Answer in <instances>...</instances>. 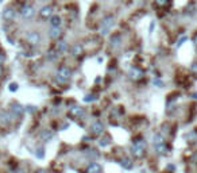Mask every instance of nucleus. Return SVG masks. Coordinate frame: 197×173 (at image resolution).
<instances>
[{
  "label": "nucleus",
  "instance_id": "obj_32",
  "mask_svg": "<svg viewBox=\"0 0 197 173\" xmlns=\"http://www.w3.org/2000/svg\"><path fill=\"white\" fill-rule=\"evenodd\" d=\"M154 26H155V20H153V22H151V24H150V32H153Z\"/></svg>",
  "mask_w": 197,
  "mask_h": 173
},
{
  "label": "nucleus",
  "instance_id": "obj_11",
  "mask_svg": "<svg viewBox=\"0 0 197 173\" xmlns=\"http://www.w3.org/2000/svg\"><path fill=\"white\" fill-rule=\"evenodd\" d=\"M109 43H111V47H112V49H118V47H120V45L123 43L122 35L120 34H113L109 38Z\"/></svg>",
  "mask_w": 197,
  "mask_h": 173
},
{
  "label": "nucleus",
  "instance_id": "obj_1",
  "mask_svg": "<svg viewBox=\"0 0 197 173\" xmlns=\"http://www.w3.org/2000/svg\"><path fill=\"white\" fill-rule=\"evenodd\" d=\"M146 141L143 138H136L135 141L132 142V149H131V153L134 157L136 158H142L146 153Z\"/></svg>",
  "mask_w": 197,
  "mask_h": 173
},
{
  "label": "nucleus",
  "instance_id": "obj_35",
  "mask_svg": "<svg viewBox=\"0 0 197 173\" xmlns=\"http://www.w3.org/2000/svg\"><path fill=\"white\" fill-rule=\"evenodd\" d=\"M38 173H46V172H45V171H38Z\"/></svg>",
  "mask_w": 197,
  "mask_h": 173
},
{
  "label": "nucleus",
  "instance_id": "obj_3",
  "mask_svg": "<svg viewBox=\"0 0 197 173\" xmlns=\"http://www.w3.org/2000/svg\"><path fill=\"white\" fill-rule=\"evenodd\" d=\"M72 77V71L68 68L66 65H61L57 69V73H55V80L59 84H66Z\"/></svg>",
  "mask_w": 197,
  "mask_h": 173
},
{
  "label": "nucleus",
  "instance_id": "obj_27",
  "mask_svg": "<svg viewBox=\"0 0 197 173\" xmlns=\"http://www.w3.org/2000/svg\"><path fill=\"white\" fill-rule=\"evenodd\" d=\"M185 41H188V38H186V37H184V38H181L180 41H178V45H177V47H181V46H182Z\"/></svg>",
  "mask_w": 197,
  "mask_h": 173
},
{
  "label": "nucleus",
  "instance_id": "obj_24",
  "mask_svg": "<svg viewBox=\"0 0 197 173\" xmlns=\"http://www.w3.org/2000/svg\"><path fill=\"white\" fill-rule=\"evenodd\" d=\"M95 100H96V96H95V95H87V96L84 97V102H85V103L95 102Z\"/></svg>",
  "mask_w": 197,
  "mask_h": 173
},
{
  "label": "nucleus",
  "instance_id": "obj_31",
  "mask_svg": "<svg viewBox=\"0 0 197 173\" xmlns=\"http://www.w3.org/2000/svg\"><path fill=\"white\" fill-rule=\"evenodd\" d=\"M107 145H108V141H107V139H104L103 142L100 141V146H103V148H104V146H107Z\"/></svg>",
  "mask_w": 197,
  "mask_h": 173
},
{
  "label": "nucleus",
  "instance_id": "obj_26",
  "mask_svg": "<svg viewBox=\"0 0 197 173\" xmlns=\"http://www.w3.org/2000/svg\"><path fill=\"white\" fill-rule=\"evenodd\" d=\"M154 85H157L158 88H162L163 87V81H161L159 79H154Z\"/></svg>",
  "mask_w": 197,
  "mask_h": 173
},
{
  "label": "nucleus",
  "instance_id": "obj_5",
  "mask_svg": "<svg viewBox=\"0 0 197 173\" xmlns=\"http://www.w3.org/2000/svg\"><path fill=\"white\" fill-rule=\"evenodd\" d=\"M38 14H39V18H41V19L49 20L50 16L54 15V7L51 6V4H46V6H43L42 8L39 10Z\"/></svg>",
  "mask_w": 197,
  "mask_h": 173
},
{
  "label": "nucleus",
  "instance_id": "obj_22",
  "mask_svg": "<svg viewBox=\"0 0 197 173\" xmlns=\"http://www.w3.org/2000/svg\"><path fill=\"white\" fill-rule=\"evenodd\" d=\"M41 137H42L43 141H49V139H51V137H53V132L49 130H45L42 134H41Z\"/></svg>",
  "mask_w": 197,
  "mask_h": 173
},
{
  "label": "nucleus",
  "instance_id": "obj_10",
  "mask_svg": "<svg viewBox=\"0 0 197 173\" xmlns=\"http://www.w3.org/2000/svg\"><path fill=\"white\" fill-rule=\"evenodd\" d=\"M62 35H64V31H62L61 27H50V30H49L50 39H53V41H58V39L62 38Z\"/></svg>",
  "mask_w": 197,
  "mask_h": 173
},
{
  "label": "nucleus",
  "instance_id": "obj_20",
  "mask_svg": "<svg viewBox=\"0 0 197 173\" xmlns=\"http://www.w3.org/2000/svg\"><path fill=\"white\" fill-rule=\"evenodd\" d=\"M58 57H59V53L55 49H51L47 51V58H49L50 61H55V60H58Z\"/></svg>",
  "mask_w": 197,
  "mask_h": 173
},
{
  "label": "nucleus",
  "instance_id": "obj_6",
  "mask_svg": "<svg viewBox=\"0 0 197 173\" xmlns=\"http://www.w3.org/2000/svg\"><path fill=\"white\" fill-rule=\"evenodd\" d=\"M26 39H27V42L30 43V45H32V46H36V45H39L41 41H42V37H41L39 34V31H28L27 32V35H26Z\"/></svg>",
  "mask_w": 197,
  "mask_h": 173
},
{
  "label": "nucleus",
  "instance_id": "obj_16",
  "mask_svg": "<svg viewBox=\"0 0 197 173\" xmlns=\"http://www.w3.org/2000/svg\"><path fill=\"white\" fill-rule=\"evenodd\" d=\"M83 53H84V46L81 45V43L73 45V47H72V56L73 57H80Z\"/></svg>",
  "mask_w": 197,
  "mask_h": 173
},
{
  "label": "nucleus",
  "instance_id": "obj_7",
  "mask_svg": "<svg viewBox=\"0 0 197 173\" xmlns=\"http://www.w3.org/2000/svg\"><path fill=\"white\" fill-rule=\"evenodd\" d=\"M128 76L131 80H134V81H138V80L143 79L144 72L140 68H138V66H131V68H130V72H128Z\"/></svg>",
  "mask_w": 197,
  "mask_h": 173
},
{
  "label": "nucleus",
  "instance_id": "obj_4",
  "mask_svg": "<svg viewBox=\"0 0 197 173\" xmlns=\"http://www.w3.org/2000/svg\"><path fill=\"white\" fill-rule=\"evenodd\" d=\"M19 12H20V16L23 18L24 20H31L32 18L35 16L36 11H35V8H34V6H32V4H24V6H22Z\"/></svg>",
  "mask_w": 197,
  "mask_h": 173
},
{
  "label": "nucleus",
  "instance_id": "obj_36",
  "mask_svg": "<svg viewBox=\"0 0 197 173\" xmlns=\"http://www.w3.org/2000/svg\"><path fill=\"white\" fill-rule=\"evenodd\" d=\"M43 2H47V0H43Z\"/></svg>",
  "mask_w": 197,
  "mask_h": 173
},
{
  "label": "nucleus",
  "instance_id": "obj_12",
  "mask_svg": "<svg viewBox=\"0 0 197 173\" xmlns=\"http://www.w3.org/2000/svg\"><path fill=\"white\" fill-rule=\"evenodd\" d=\"M68 42L66 41H62V39H58L57 41V43H55V47L54 49L58 51L59 54H64V53H66L68 51Z\"/></svg>",
  "mask_w": 197,
  "mask_h": 173
},
{
  "label": "nucleus",
  "instance_id": "obj_33",
  "mask_svg": "<svg viewBox=\"0 0 197 173\" xmlns=\"http://www.w3.org/2000/svg\"><path fill=\"white\" fill-rule=\"evenodd\" d=\"M38 152H39V153H38V157H39V158H42V157H43V149H39Z\"/></svg>",
  "mask_w": 197,
  "mask_h": 173
},
{
  "label": "nucleus",
  "instance_id": "obj_2",
  "mask_svg": "<svg viewBox=\"0 0 197 173\" xmlns=\"http://www.w3.org/2000/svg\"><path fill=\"white\" fill-rule=\"evenodd\" d=\"M115 24V15H112V14H109V15L104 16L101 22H100V34L101 35H108L109 31L112 30Z\"/></svg>",
  "mask_w": 197,
  "mask_h": 173
},
{
  "label": "nucleus",
  "instance_id": "obj_14",
  "mask_svg": "<svg viewBox=\"0 0 197 173\" xmlns=\"http://www.w3.org/2000/svg\"><path fill=\"white\" fill-rule=\"evenodd\" d=\"M49 24H50V27H61V26H62V18L59 15H55V14H54L53 16H50Z\"/></svg>",
  "mask_w": 197,
  "mask_h": 173
},
{
  "label": "nucleus",
  "instance_id": "obj_23",
  "mask_svg": "<svg viewBox=\"0 0 197 173\" xmlns=\"http://www.w3.org/2000/svg\"><path fill=\"white\" fill-rule=\"evenodd\" d=\"M153 142H154V145L157 146V145H161V143H163L165 141H163V137H162L161 134H157V135H154V141Z\"/></svg>",
  "mask_w": 197,
  "mask_h": 173
},
{
  "label": "nucleus",
  "instance_id": "obj_9",
  "mask_svg": "<svg viewBox=\"0 0 197 173\" xmlns=\"http://www.w3.org/2000/svg\"><path fill=\"white\" fill-rule=\"evenodd\" d=\"M15 16H16V11H15L12 7H6L4 11H3V19L6 22H12L15 19Z\"/></svg>",
  "mask_w": 197,
  "mask_h": 173
},
{
  "label": "nucleus",
  "instance_id": "obj_18",
  "mask_svg": "<svg viewBox=\"0 0 197 173\" xmlns=\"http://www.w3.org/2000/svg\"><path fill=\"white\" fill-rule=\"evenodd\" d=\"M11 111H12L16 116H20L24 112V110H23V107H22L20 104H14V106H12V108H11Z\"/></svg>",
  "mask_w": 197,
  "mask_h": 173
},
{
  "label": "nucleus",
  "instance_id": "obj_29",
  "mask_svg": "<svg viewBox=\"0 0 197 173\" xmlns=\"http://www.w3.org/2000/svg\"><path fill=\"white\" fill-rule=\"evenodd\" d=\"M6 61V56H4V54H3L2 53V51H0V65H2L3 64V62H4Z\"/></svg>",
  "mask_w": 197,
  "mask_h": 173
},
{
  "label": "nucleus",
  "instance_id": "obj_30",
  "mask_svg": "<svg viewBox=\"0 0 197 173\" xmlns=\"http://www.w3.org/2000/svg\"><path fill=\"white\" fill-rule=\"evenodd\" d=\"M192 41H193V43H195V46L197 47V32H196V34H195V35H193Z\"/></svg>",
  "mask_w": 197,
  "mask_h": 173
},
{
  "label": "nucleus",
  "instance_id": "obj_13",
  "mask_svg": "<svg viewBox=\"0 0 197 173\" xmlns=\"http://www.w3.org/2000/svg\"><path fill=\"white\" fill-rule=\"evenodd\" d=\"M69 115L76 118V119H80V118L84 116V108L83 107H77V106H76V107H72L69 110Z\"/></svg>",
  "mask_w": 197,
  "mask_h": 173
},
{
  "label": "nucleus",
  "instance_id": "obj_25",
  "mask_svg": "<svg viewBox=\"0 0 197 173\" xmlns=\"http://www.w3.org/2000/svg\"><path fill=\"white\" fill-rule=\"evenodd\" d=\"M8 88H10L11 92H15V91H18V84L16 83H11Z\"/></svg>",
  "mask_w": 197,
  "mask_h": 173
},
{
  "label": "nucleus",
  "instance_id": "obj_21",
  "mask_svg": "<svg viewBox=\"0 0 197 173\" xmlns=\"http://www.w3.org/2000/svg\"><path fill=\"white\" fill-rule=\"evenodd\" d=\"M154 3L159 7V8H166V7L170 4V0H154Z\"/></svg>",
  "mask_w": 197,
  "mask_h": 173
},
{
  "label": "nucleus",
  "instance_id": "obj_15",
  "mask_svg": "<svg viewBox=\"0 0 197 173\" xmlns=\"http://www.w3.org/2000/svg\"><path fill=\"white\" fill-rule=\"evenodd\" d=\"M101 171H103L101 165L97 164V162H92V164L88 165V168H87V171H85V173H101Z\"/></svg>",
  "mask_w": 197,
  "mask_h": 173
},
{
  "label": "nucleus",
  "instance_id": "obj_17",
  "mask_svg": "<svg viewBox=\"0 0 197 173\" xmlns=\"http://www.w3.org/2000/svg\"><path fill=\"white\" fill-rule=\"evenodd\" d=\"M120 165L123 167L124 169H127V171H130V169L134 168V162L131 158H123V160L120 161Z\"/></svg>",
  "mask_w": 197,
  "mask_h": 173
},
{
  "label": "nucleus",
  "instance_id": "obj_28",
  "mask_svg": "<svg viewBox=\"0 0 197 173\" xmlns=\"http://www.w3.org/2000/svg\"><path fill=\"white\" fill-rule=\"evenodd\" d=\"M192 72L195 73V75H197V62H195V64L192 65Z\"/></svg>",
  "mask_w": 197,
  "mask_h": 173
},
{
  "label": "nucleus",
  "instance_id": "obj_19",
  "mask_svg": "<svg viewBox=\"0 0 197 173\" xmlns=\"http://www.w3.org/2000/svg\"><path fill=\"white\" fill-rule=\"evenodd\" d=\"M155 149H157L158 154H166L169 152V146H166L165 142L161 143V145H157V146H155Z\"/></svg>",
  "mask_w": 197,
  "mask_h": 173
},
{
  "label": "nucleus",
  "instance_id": "obj_37",
  "mask_svg": "<svg viewBox=\"0 0 197 173\" xmlns=\"http://www.w3.org/2000/svg\"><path fill=\"white\" fill-rule=\"evenodd\" d=\"M0 2H3V0H0Z\"/></svg>",
  "mask_w": 197,
  "mask_h": 173
},
{
  "label": "nucleus",
  "instance_id": "obj_34",
  "mask_svg": "<svg viewBox=\"0 0 197 173\" xmlns=\"http://www.w3.org/2000/svg\"><path fill=\"white\" fill-rule=\"evenodd\" d=\"M2 75H3V66L0 65V76H2Z\"/></svg>",
  "mask_w": 197,
  "mask_h": 173
},
{
  "label": "nucleus",
  "instance_id": "obj_8",
  "mask_svg": "<svg viewBox=\"0 0 197 173\" xmlns=\"http://www.w3.org/2000/svg\"><path fill=\"white\" fill-rule=\"evenodd\" d=\"M104 132V124L100 122V120H97V122L92 123L91 126V134L95 135V137H99V135H101Z\"/></svg>",
  "mask_w": 197,
  "mask_h": 173
}]
</instances>
